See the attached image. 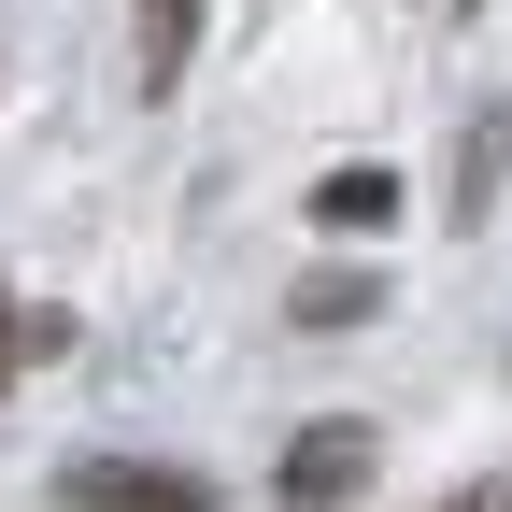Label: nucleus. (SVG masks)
I'll use <instances>...</instances> for the list:
<instances>
[{
  "mask_svg": "<svg viewBox=\"0 0 512 512\" xmlns=\"http://www.w3.org/2000/svg\"><path fill=\"white\" fill-rule=\"evenodd\" d=\"M498 171H512V100L470 114V143H456V214H441V228H484V214H498Z\"/></svg>",
  "mask_w": 512,
  "mask_h": 512,
  "instance_id": "obj_3",
  "label": "nucleus"
},
{
  "mask_svg": "<svg viewBox=\"0 0 512 512\" xmlns=\"http://www.w3.org/2000/svg\"><path fill=\"white\" fill-rule=\"evenodd\" d=\"M57 342H72V313H29V299H0V384H15V370H43Z\"/></svg>",
  "mask_w": 512,
  "mask_h": 512,
  "instance_id": "obj_7",
  "label": "nucleus"
},
{
  "mask_svg": "<svg viewBox=\"0 0 512 512\" xmlns=\"http://www.w3.org/2000/svg\"><path fill=\"white\" fill-rule=\"evenodd\" d=\"M57 512H214V470H157V456H86V470H57Z\"/></svg>",
  "mask_w": 512,
  "mask_h": 512,
  "instance_id": "obj_2",
  "label": "nucleus"
},
{
  "mask_svg": "<svg viewBox=\"0 0 512 512\" xmlns=\"http://www.w3.org/2000/svg\"><path fill=\"white\" fill-rule=\"evenodd\" d=\"M441 512H512V470H484V484H456Z\"/></svg>",
  "mask_w": 512,
  "mask_h": 512,
  "instance_id": "obj_8",
  "label": "nucleus"
},
{
  "mask_svg": "<svg viewBox=\"0 0 512 512\" xmlns=\"http://www.w3.org/2000/svg\"><path fill=\"white\" fill-rule=\"evenodd\" d=\"M313 228H328V242H370V228H399V171H328V185H313Z\"/></svg>",
  "mask_w": 512,
  "mask_h": 512,
  "instance_id": "obj_4",
  "label": "nucleus"
},
{
  "mask_svg": "<svg viewBox=\"0 0 512 512\" xmlns=\"http://www.w3.org/2000/svg\"><path fill=\"white\" fill-rule=\"evenodd\" d=\"M370 456H384L370 413H313V427L285 441V470H271V484H285V512H342V498L370 484Z\"/></svg>",
  "mask_w": 512,
  "mask_h": 512,
  "instance_id": "obj_1",
  "label": "nucleus"
},
{
  "mask_svg": "<svg viewBox=\"0 0 512 512\" xmlns=\"http://www.w3.org/2000/svg\"><path fill=\"white\" fill-rule=\"evenodd\" d=\"M370 313H384V285H370V271H299L285 328H313V342H328V328H370Z\"/></svg>",
  "mask_w": 512,
  "mask_h": 512,
  "instance_id": "obj_5",
  "label": "nucleus"
},
{
  "mask_svg": "<svg viewBox=\"0 0 512 512\" xmlns=\"http://www.w3.org/2000/svg\"><path fill=\"white\" fill-rule=\"evenodd\" d=\"M185 57H200V0H143V100L185 86Z\"/></svg>",
  "mask_w": 512,
  "mask_h": 512,
  "instance_id": "obj_6",
  "label": "nucleus"
}]
</instances>
